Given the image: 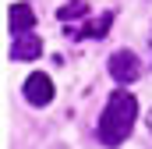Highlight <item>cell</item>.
<instances>
[{
  "label": "cell",
  "instance_id": "obj_1",
  "mask_svg": "<svg viewBox=\"0 0 152 149\" xmlns=\"http://www.w3.org/2000/svg\"><path fill=\"white\" fill-rule=\"evenodd\" d=\"M134 117H138V100L131 96V92H124V89H117L113 96H110V103H106V110L99 117V142L103 146H120L127 135H131V128H134Z\"/></svg>",
  "mask_w": 152,
  "mask_h": 149
},
{
  "label": "cell",
  "instance_id": "obj_4",
  "mask_svg": "<svg viewBox=\"0 0 152 149\" xmlns=\"http://www.w3.org/2000/svg\"><path fill=\"white\" fill-rule=\"evenodd\" d=\"M39 53H42V39L39 36H14V46H11V57L14 60H36Z\"/></svg>",
  "mask_w": 152,
  "mask_h": 149
},
{
  "label": "cell",
  "instance_id": "obj_5",
  "mask_svg": "<svg viewBox=\"0 0 152 149\" xmlns=\"http://www.w3.org/2000/svg\"><path fill=\"white\" fill-rule=\"evenodd\" d=\"M32 25H36L32 7H28V4H14V7H11V32H14V36H28Z\"/></svg>",
  "mask_w": 152,
  "mask_h": 149
},
{
  "label": "cell",
  "instance_id": "obj_7",
  "mask_svg": "<svg viewBox=\"0 0 152 149\" xmlns=\"http://www.w3.org/2000/svg\"><path fill=\"white\" fill-rule=\"evenodd\" d=\"M85 14H88V4H85V0H71V4L57 7V18H60V21H67V18H85Z\"/></svg>",
  "mask_w": 152,
  "mask_h": 149
},
{
  "label": "cell",
  "instance_id": "obj_2",
  "mask_svg": "<svg viewBox=\"0 0 152 149\" xmlns=\"http://www.w3.org/2000/svg\"><path fill=\"white\" fill-rule=\"evenodd\" d=\"M106 68L113 74V82H120V85H127V82H134V78L142 74V64H138V57H134L131 50H117Z\"/></svg>",
  "mask_w": 152,
  "mask_h": 149
},
{
  "label": "cell",
  "instance_id": "obj_8",
  "mask_svg": "<svg viewBox=\"0 0 152 149\" xmlns=\"http://www.w3.org/2000/svg\"><path fill=\"white\" fill-rule=\"evenodd\" d=\"M149 128H152V114H149Z\"/></svg>",
  "mask_w": 152,
  "mask_h": 149
},
{
  "label": "cell",
  "instance_id": "obj_6",
  "mask_svg": "<svg viewBox=\"0 0 152 149\" xmlns=\"http://www.w3.org/2000/svg\"><path fill=\"white\" fill-rule=\"evenodd\" d=\"M113 25V14H103V18H92V21H85V25H78V29H71V36H78V39H103L106 36V29Z\"/></svg>",
  "mask_w": 152,
  "mask_h": 149
},
{
  "label": "cell",
  "instance_id": "obj_3",
  "mask_svg": "<svg viewBox=\"0 0 152 149\" xmlns=\"http://www.w3.org/2000/svg\"><path fill=\"white\" fill-rule=\"evenodd\" d=\"M25 100L32 103V107H46L50 100H53V82H50V74H28V82H25Z\"/></svg>",
  "mask_w": 152,
  "mask_h": 149
}]
</instances>
